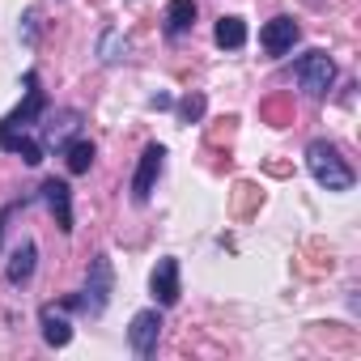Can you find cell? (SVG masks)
<instances>
[{"label": "cell", "mask_w": 361, "mask_h": 361, "mask_svg": "<svg viewBox=\"0 0 361 361\" xmlns=\"http://www.w3.org/2000/svg\"><path fill=\"white\" fill-rule=\"evenodd\" d=\"M306 170L314 174V183L327 188V192H353V183H357L353 166L340 157V149L331 140H310L306 145Z\"/></svg>", "instance_id": "6da1fadb"}, {"label": "cell", "mask_w": 361, "mask_h": 361, "mask_svg": "<svg viewBox=\"0 0 361 361\" xmlns=\"http://www.w3.org/2000/svg\"><path fill=\"white\" fill-rule=\"evenodd\" d=\"M111 293H115V268H111V255L98 251L90 259V276H85V289L77 293V310L98 319L106 306H111Z\"/></svg>", "instance_id": "7a4b0ae2"}, {"label": "cell", "mask_w": 361, "mask_h": 361, "mask_svg": "<svg viewBox=\"0 0 361 361\" xmlns=\"http://www.w3.org/2000/svg\"><path fill=\"white\" fill-rule=\"evenodd\" d=\"M293 77H298V90H302L306 98H327V90H331V81H336V60L314 47V51H306V56L293 64Z\"/></svg>", "instance_id": "3957f363"}, {"label": "cell", "mask_w": 361, "mask_h": 361, "mask_svg": "<svg viewBox=\"0 0 361 361\" xmlns=\"http://www.w3.org/2000/svg\"><path fill=\"white\" fill-rule=\"evenodd\" d=\"M73 136H81V111H56V115H47L43 111V119H39V140H43V149H64Z\"/></svg>", "instance_id": "277c9868"}, {"label": "cell", "mask_w": 361, "mask_h": 361, "mask_svg": "<svg viewBox=\"0 0 361 361\" xmlns=\"http://www.w3.org/2000/svg\"><path fill=\"white\" fill-rule=\"evenodd\" d=\"M161 166H166V149H161V145H149V149L140 153V161H136V174H132V200H136V204H145V200L153 196Z\"/></svg>", "instance_id": "5b68a950"}, {"label": "cell", "mask_w": 361, "mask_h": 361, "mask_svg": "<svg viewBox=\"0 0 361 361\" xmlns=\"http://www.w3.org/2000/svg\"><path fill=\"white\" fill-rule=\"evenodd\" d=\"M157 340H161V314L157 310H136L132 314V327H128V344L136 357H153L157 353Z\"/></svg>", "instance_id": "8992f818"}, {"label": "cell", "mask_w": 361, "mask_h": 361, "mask_svg": "<svg viewBox=\"0 0 361 361\" xmlns=\"http://www.w3.org/2000/svg\"><path fill=\"white\" fill-rule=\"evenodd\" d=\"M149 289H153V298H157V306H174L178 302V259L174 255H166V259H157V268H153V276H149Z\"/></svg>", "instance_id": "52a82bcc"}, {"label": "cell", "mask_w": 361, "mask_h": 361, "mask_svg": "<svg viewBox=\"0 0 361 361\" xmlns=\"http://www.w3.org/2000/svg\"><path fill=\"white\" fill-rule=\"evenodd\" d=\"M298 22L293 18H272L264 30H259V47L268 51V56H285V51H293V43H298Z\"/></svg>", "instance_id": "ba28073f"}, {"label": "cell", "mask_w": 361, "mask_h": 361, "mask_svg": "<svg viewBox=\"0 0 361 361\" xmlns=\"http://www.w3.org/2000/svg\"><path fill=\"white\" fill-rule=\"evenodd\" d=\"M43 204L51 209L56 226H60L64 234H73V192H68L64 178H47V183H43Z\"/></svg>", "instance_id": "9c48e42d"}, {"label": "cell", "mask_w": 361, "mask_h": 361, "mask_svg": "<svg viewBox=\"0 0 361 361\" xmlns=\"http://www.w3.org/2000/svg\"><path fill=\"white\" fill-rule=\"evenodd\" d=\"M35 268H39V247L26 238L22 247H13V255H9V264H5V281H9L13 289H22V285H30Z\"/></svg>", "instance_id": "30bf717a"}, {"label": "cell", "mask_w": 361, "mask_h": 361, "mask_svg": "<svg viewBox=\"0 0 361 361\" xmlns=\"http://www.w3.org/2000/svg\"><path fill=\"white\" fill-rule=\"evenodd\" d=\"M39 323H43V340H47L51 348H64V344L73 340V323H68V310H64L60 302H47V306L39 310Z\"/></svg>", "instance_id": "8fae6325"}, {"label": "cell", "mask_w": 361, "mask_h": 361, "mask_svg": "<svg viewBox=\"0 0 361 361\" xmlns=\"http://www.w3.org/2000/svg\"><path fill=\"white\" fill-rule=\"evenodd\" d=\"M0 149H9V153H18L26 166H39L43 161V140L35 136V132H9V128H0Z\"/></svg>", "instance_id": "7c38bea8"}, {"label": "cell", "mask_w": 361, "mask_h": 361, "mask_svg": "<svg viewBox=\"0 0 361 361\" xmlns=\"http://www.w3.org/2000/svg\"><path fill=\"white\" fill-rule=\"evenodd\" d=\"M196 26V0H170V9H166V35L178 39V35H188Z\"/></svg>", "instance_id": "4fadbf2b"}, {"label": "cell", "mask_w": 361, "mask_h": 361, "mask_svg": "<svg viewBox=\"0 0 361 361\" xmlns=\"http://www.w3.org/2000/svg\"><path fill=\"white\" fill-rule=\"evenodd\" d=\"M60 153H64V166H68V174H85V170L94 166V153H98V149H94V140H81V136H73V140H68Z\"/></svg>", "instance_id": "5bb4252c"}, {"label": "cell", "mask_w": 361, "mask_h": 361, "mask_svg": "<svg viewBox=\"0 0 361 361\" xmlns=\"http://www.w3.org/2000/svg\"><path fill=\"white\" fill-rule=\"evenodd\" d=\"M128 51H132V43H128V35L123 30H102V39H98V60L102 64H119V60H128Z\"/></svg>", "instance_id": "9a60e30c"}, {"label": "cell", "mask_w": 361, "mask_h": 361, "mask_svg": "<svg viewBox=\"0 0 361 361\" xmlns=\"http://www.w3.org/2000/svg\"><path fill=\"white\" fill-rule=\"evenodd\" d=\"M247 43V22L243 18H217V47L238 51Z\"/></svg>", "instance_id": "2e32d148"}, {"label": "cell", "mask_w": 361, "mask_h": 361, "mask_svg": "<svg viewBox=\"0 0 361 361\" xmlns=\"http://www.w3.org/2000/svg\"><path fill=\"white\" fill-rule=\"evenodd\" d=\"M204 115V94H188L183 102H178V119H183V123H196Z\"/></svg>", "instance_id": "e0dca14e"}, {"label": "cell", "mask_w": 361, "mask_h": 361, "mask_svg": "<svg viewBox=\"0 0 361 361\" xmlns=\"http://www.w3.org/2000/svg\"><path fill=\"white\" fill-rule=\"evenodd\" d=\"M22 39H26V47H35V39H39V9H26V22H22Z\"/></svg>", "instance_id": "ac0fdd59"}, {"label": "cell", "mask_w": 361, "mask_h": 361, "mask_svg": "<svg viewBox=\"0 0 361 361\" xmlns=\"http://www.w3.org/2000/svg\"><path fill=\"white\" fill-rule=\"evenodd\" d=\"M149 106H153V111H166V106H170V98H166V94H153V98H149Z\"/></svg>", "instance_id": "d6986e66"}]
</instances>
